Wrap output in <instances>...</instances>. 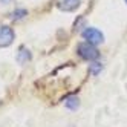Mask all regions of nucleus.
<instances>
[{"instance_id":"nucleus-1","label":"nucleus","mask_w":127,"mask_h":127,"mask_svg":"<svg viewBox=\"0 0 127 127\" xmlns=\"http://www.w3.org/2000/svg\"><path fill=\"white\" fill-rule=\"evenodd\" d=\"M77 52H78V55H80L81 58H84V60H87V61H94V60H96V58L99 57L98 49L94 46V44H90V43H87V41L80 43L78 48H77Z\"/></svg>"},{"instance_id":"nucleus-2","label":"nucleus","mask_w":127,"mask_h":127,"mask_svg":"<svg viewBox=\"0 0 127 127\" xmlns=\"http://www.w3.org/2000/svg\"><path fill=\"white\" fill-rule=\"evenodd\" d=\"M81 37H83L87 43L94 44V46L104 41V35H103V32L99 31V29H96V28H92V26H87V28H86L83 32H81Z\"/></svg>"},{"instance_id":"nucleus-3","label":"nucleus","mask_w":127,"mask_h":127,"mask_svg":"<svg viewBox=\"0 0 127 127\" xmlns=\"http://www.w3.org/2000/svg\"><path fill=\"white\" fill-rule=\"evenodd\" d=\"M14 31L9 26H0V48H8L14 41Z\"/></svg>"},{"instance_id":"nucleus-4","label":"nucleus","mask_w":127,"mask_h":127,"mask_svg":"<svg viewBox=\"0 0 127 127\" xmlns=\"http://www.w3.org/2000/svg\"><path fill=\"white\" fill-rule=\"evenodd\" d=\"M57 5H58V8L61 11L70 12V11H75L80 6V0H58Z\"/></svg>"},{"instance_id":"nucleus-5","label":"nucleus","mask_w":127,"mask_h":127,"mask_svg":"<svg viewBox=\"0 0 127 127\" xmlns=\"http://www.w3.org/2000/svg\"><path fill=\"white\" fill-rule=\"evenodd\" d=\"M31 60V52L29 49H26L25 46H22L19 49V52H17V61L20 63V64H25V63H28Z\"/></svg>"},{"instance_id":"nucleus-6","label":"nucleus","mask_w":127,"mask_h":127,"mask_svg":"<svg viewBox=\"0 0 127 127\" xmlns=\"http://www.w3.org/2000/svg\"><path fill=\"white\" fill-rule=\"evenodd\" d=\"M64 106L69 109V110H77V109L80 107V99H78V96H75V95L67 96L64 99Z\"/></svg>"},{"instance_id":"nucleus-7","label":"nucleus","mask_w":127,"mask_h":127,"mask_svg":"<svg viewBox=\"0 0 127 127\" xmlns=\"http://www.w3.org/2000/svg\"><path fill=\"white\" fill-rule=\"evenodd\" d=\"M101 70H103V64H101V63L94 61V63H90V64H89V72L92 75H98Z\"/></svg>"},{"instance_id":"nucleus-8","label":"nucleus","mask_w":127,"mask_h":127,"mask_svg":"<svg viewBox=\"0 0 127 127\" xmlns=\"http://www.w3.org/2000/svg\"><path fill=\"white\" fill-rule=\"evenodd\" d=\"M25 15H28V11L23 9V8H20V9H15V11L11 12V17H12L14 20H20V19H23Z\"/></svg>"},{"instance_id":"nucleus-9","label":"nucleus","mask_w":127,"mask_h":127,"mask_svg":"<svg viewBox=\"0 0 127 127\" xmlns=\"http://www.w3.org/2000/svg\"><path fill=\"white\" fill-rule=\"evenodd\" d=\"M12 2V0H0V3H2V5H8V3H11Z\"/></svg>"},{"instance_id":"nucleus-10","label":"nucleus","mask_w":127,"mask_h":127,"mask_svg":"<svg viewBox=\"0 0 127 127\" xmlns=\"http://www.w3.org/2000/svg\"><path fill=\"white\" fill-rule=\"evenodd\" d=\"M124 2H126V3H127V0H124Z\"/></svg>"}]
</instances>
